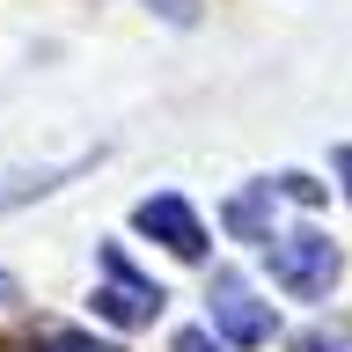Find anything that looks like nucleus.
<instances>
[{
	"instance_id": "obj_1",
	"label": "nucleus",
	"mask_w": 352,
	"mask_h": 352,
	"mask_svg": "<svg viewBox=\"0 0 352 352\" xmlns=\"http://www.w3.org/2000/svg\"><path fill=\"white\" fill-rule=\"evenodd\" d=\"M272 279L294 294V301H323L330 286H338V242L323 228H294V235H272Z\"/></svg>"
},
{
	"instance_id": "obj_2",
	"label": "nucleus",
	"mask_w": 352,
	"mask_h": 352,
	"mask_svg": "<svg viewBox=\"0 0 352 352\" xmlns=\"http://www.w3.org/2000/svg\"><path fill=\"white\" fill-rule=\"evenodd\" d=\"M162 301H169V294H162L154 279H140L118 242H103V294H96V316L118 323V330H147L154 316H162Z\"/></svg>"
},
{
	"instance_id": "obj_3",
	"label": "nucleus",
	"mask_w": 352,
	"mask_h": 352,
	"mask_svg": "<svg viewBox=\"0 0 352 352\" xmlns=\"http://www.w3.org/2000/svg\"><path fill=\"white\" fill-rule=\"evenodd\" d=\"M206 301H213V330L228 338V345H264L272 338V308L250 294V279L242 272H213V286H206Z\"/></svg>"
},
{
	"instance_id": "obj_4",
	"label": "nucleus",
	"mask_w": 352,
	"mask_h": 352,
	"mask_svg": "<svg viewBox=\"0 0 352 352\" xmlns=\"http://www.w3.org/2000/svg\"><path fill=\"white\" fill-rule=\"evenodd\" d=\"M132 228H140V235H154L169 257H184V264H198V257H206V228H198V213H191L176 191L140 198V206H132Z\"/></svg>"
},
{
	"instance_id": "obj_5",
	"label": "nucleus",
	"mask_w": 352,
	"mask_h": 352,
	"mask_svg": "<svg viewBox=\"0 0 352 352\" xmlns=\"http://www.w3.org/2000/svg\"><path fill=\"white\" fill-rule=\"evenodd\" d=\"M264 198H272V184H257V191L228 198V228H235L242 242H272V220H264Z\"/></svg>"
},
{
	"instance_id": "obj_6",
	"label": "nucleus",
	"mask_w": 352,
	"mask_h": 352,
	"mask_svg": "<svg viewBox=\"0 0 352 352\" xmlns=\"http://www.w3.org/2000/svg\"><path fill=\"white\" fill-rule=\"evenodd\" d=\"M294 352H352V330L345 323H308L301 338H294Z\"/></svg>"
},
{
	"instance_id": "obj_7",
	"label": "nucleus",
	"mask_w": 352,
	"mask_h": 352,
	"mask_svg": "<svg viewBox=\"0 0 352 352\" xmlns=\"http://www.w3.org/2000/svg\"><path fill=\"white\" fill-rule=\"evenodd\" d=\"M30 352H110V345H96V338H81V330H52V338L30 345Z\"/></svg>"
},
{
	"instance_id": "obj_8",
	"label": "nucleus",
	"mask_w": 352,
	"mask_h": 352,
	"mask_svg": "<svg viewBox=\"0 0 352 352\" xmlns=\"http://www.w3.org/2000/svg\"><path fill=\"white\" fill-rule=\"evenodd\" d=\"M279 198H294V206H323V184H308V176H279Z\"/></svg>"
},
{
	"instance_id": "obj_9",
	"label": "nucleus",
	"mask_w": 352,
	"mask_h": 352,
	"mask_svg": "<svg viewBox=\"0 0 352 352\" xmlns=\"http://www.w3.org/2000/svg\"><path fill=\"white\" fill-rule=\"evenodd\" d=\"M213 338H220V330H176V345H169V352H220Z\"/></svg>"
},
{
	"instance_id": "obj_10",
	"label": "nucleus",
	"mask_w": 352,
	"mask_h": 352,
	"mask_svg": "<svg viewBox=\"0 0 352 352\" xmlns=\"http://www.w3.org/2000/svg\"><path fill=\"white\" fill-rule=\"evenodd\" d=\"M147 8H162V15H169V22H191V15H198L191 0H147Z\"/></svg>"
},
{
	"instance_id": "obj_11",
	"label": "nucleus",
	"mask_w": 352,
	"mask_h": 352,
	"mask_svg": "<svg viewBox=\"0 0 352 352\" xmlns=\"http://www.w3.org/2000/svg\"><path fill=\"white\" fill-rule=\"evenodd\" d=\"M338 176H345V198H352V147H338Z\"/></svg>"
},
{
	"instance_id": "obj_12",
	"label": "nucleus",
	"mask_w": 352,
	"mask_h": 352,
	"mask_svg": "<svg viewBox=\"0 0 352 352\" xmlns=\"http://www.w3.org/2000/svg\"><path fill=\"white\" fill-rule=\"evenodd\" d=\"M8 301H15V279H8V272H0V308H8Z\"/></svg>"
}]
</instances>
